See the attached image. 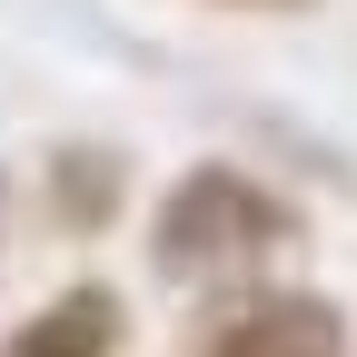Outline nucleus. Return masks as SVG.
Wrapping results in <instances>:
<instances>
[{"label":"nucleus","instance_id":"nucleus-5","mask_svg":"<svg viewBox=\"0 0 357 357\" xmlns=\"http://www.w3.org/2000/svg\"><path fill=\"white\" fill-rule=\"evenodd\" d=\"M0 258H10V169H0Z\"/></svg>","mask_w":357,"mask_h":357},{"label":"nucleus","instance_id":"nucleus-3","mask_svg":"<svg viewBox=\"0 0 357 357\" xmlns=\"http://www.w3.org/2000/svg\"><path fill=\"white\" fill-rule=\"evenodd\" d=\"M119 337H129L119 288L79 278V288H60L50 307H30V318L0 337V357H119Z\"/></svg>","mask_w":357,"mask_h":357},{"label":"nucleus","instance_id":"nucleus-1","mask_svg":"<svg viewBox=\"0 0 357 357\" xmlns=\"http://www.w3.org/2000/svg\"><path fill=\"white\" fill-rule=\"evenodd\" d=\"M278 248H298V199L248 178L238 159L178 169L149 208V268L169 288H248Z\"/></svg>","mask_w":357,"mask_h":357},{"label":"nucleus","instance_id":"nucleus-4","mask_svg":"<svg viewBox=\"0 0 357 357\" xmlns=\"http://www.w3.org/2000/svg\"><path fill=\"white\" fill-rule=\"evenodd\" d=\"M40 189H50V218H60V229L89 238V229H109V218H119L129 169H119V149H100V139H70V149H50Z\"/></svg>","mask_w":357,"mask_h":357},{"label":"nucleus","instance_id":"nucleus-2","mask_svg":"<svg viewBox=\"0 0 357 357\" xmlns=\"http://www.w3.org/2000/svg\"><path fill=\"white\" fill-rule=\"evenodd\" d=\"M178 357H347V318L318 288H208V307L189 318Z\"/></svg>","mask_w":357,"mask_h":357},{"label":"nucleus","instance_id":"nucleus-6","mask_svg":"<svg viewBox=\"0 0 357 357\" xmlns=\"http://www.w3.org/2000/svg\"><path fill=\"white\" fill-rule=\"evenodd\" d=\"M229 10H298V0H229Z\"/></svg>","mask_w":357,"mask_h":357}]
</instances>
